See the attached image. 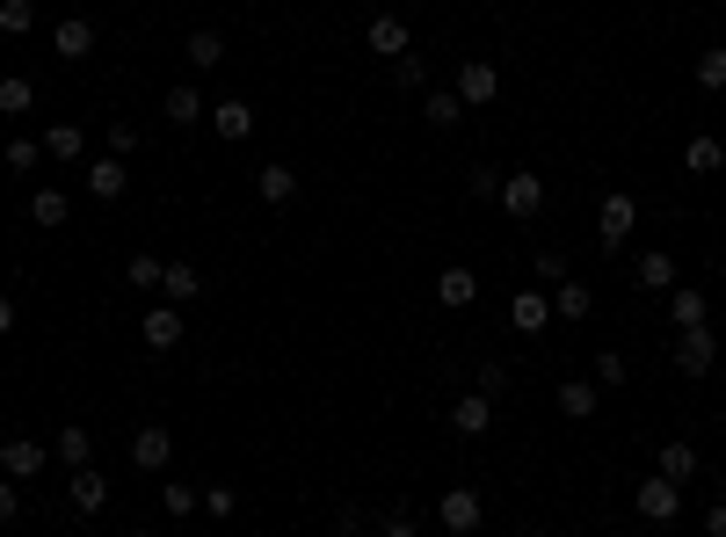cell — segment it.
I'll use <instances>...</instances> for the list:
<instances>
[{
  "mask_svg": "<svg viewBox=\"0 0 726 537\" xmlns=\"http://www.w3.org/2000/svg\"><path fill=\"white\" fill-rule=\"evenodd\" d=\"M712 364H719V334H712V327H683V334H675V370H683V378H712Z\"/></svg>",
  "mask_w": 726,
  "mask_h": 537,
  "instance_id": "obj_1",
  "label": "cell"
},
{
  "mask_svg": "<svg viewBox=\"0 0 726 537\" xmlns=\"http://www.w3.org/2000/svg\"><path fill=\"white\" fill-rule=\"evenodd\" d=\"M632 508H640L647 523H675V516H683V486H675V480H661V472H647V480H640V494H632Z\"/></svg>",
  "mask_w": 726,
  "mask_h": 537,
  "instance_id": "obj_2",
  "label": "cell"
},
{
  "mask_svg": "<svg viewBox=\"0 0 726 537\" xmlns=\"http://www.w3.org/2000/svg\"><path fill=\"white\" fill-rule=\"evenodd\" d=\"M632 218H640V204H632V190H610L604 204H596V240H604V247H624V233H632Z\"/></svg>",
  "mask_w": 726,
  "mask_h": 537,
  "instance_id": "obj_3",
  "label": "cell"
},
{
  "mask_svg": "<svg viewBox=\"0 0 726 537\" xmlns=\"http://www.w3.org/2000/svg\"><path fill=\"white\" fill-rule=\"evenodd\" d=\"M494 95H502V73L487 66V58H466V66H458V103H466V109H487Z\"/></svg>",
  "mask_w": 726,
  "mask_h": 537,
  "instance_id": "obj_4",
  "label": "cell"
},
{
  "mask_svg": "<svg viewBox=\"0 0 726 537\" xmlns=\"http://www.w3.org/2000/svg\"><path fill=\"white\" fill-rule=\"evenodd\" d=\"M363 44H371L378 58H399V52H415V30H407L399 15H371L363 22Z\"/></svg>",
  "mask_w": 726,
  "mask_h": 537,
  "instance_id": "obj_5",
  "label": "cell"
},
{
  "mask_svg": "<svg viewBox=\"0 0 726 537\" xmlns=\"http://www.w3.org/2000/svg\"><path fill=\"white\" fill-rule=\"evenodd\" d=\"M44 465H52V443H22V436H15V443H0V472H8L15 486L36 480Z\"/></svg>",
  "mask_w": 726,
  "mask_h": 537,
  "instance_id": "obj_6",
  "label": "cell"
},
{
  "mask_svg": "<svg viewBox=\"0 0 726 537\" xmlns=\"http://www.w3.org/2000/svg\"><path fill=\"white\" fill-rule=\"evenodd\" d=\"M436 516H444L450 537H472L480 530V494H472V486H450L444 502H436Z\"/></svg>",
  "mask_w": 726,
  "mask_h": 537,
  "instance_id": "obj_7",
  "label": "cell"
},
{
  "mask_svg": "<svg viewBox=\"0 0 726 537\" xmlns=\"http://www.w3.org/2000/svg\"><path fill=\"white\" fill-rule=\"evenodd\" d=\"M95 36H103V30H95V22H87V15H66V22H58V30H52V52L66 58V66H81V58L95 52Z\"/></svg>",
  "mask_w": 726,
  "mask_h": 537,
  "instance_id": "obj_8",
  "label": "cell"
},
{
  "mask_svg": "<svg viewBox=\"0 0 726 537\" xmlns=\"http://www.w3.org/2000/svg\"><path fill=\"white\" fill-rule=\"evenodd\" d=\"M545 204V182H537L531 168H516V174H502V211L509 218H531V211Z\"/></svg>",
  "mask_w": 726,
  "mask_h": 537,
  "instance_id": "obj_9",
  "label": "cell"
},
{
  "mask_svg": "<svg viewBox=\"0 0 726 537\" xmlns=\"http://www.w3.org/2000/svg\"><path fill=\"white\" fill-rule=\"evenodd\" d=\"M131 190V160H95V168H87V196H95V204H117V196Z\"/></svg>",
  "mask_w": 726,
  "mask_h": 537,
  "instance_id": "obj_10",
  "label": "cell"
},
{
  "mask_svg": "<svg viewBox=\"0 0 726 537\" xmlns=\"http://www.w3.org/2000/svg\"><path fill=\"white\" fill-rule=\"evenodd\" d=\"M168 458H174V436L160 429V421H146V429L131 436V465H139V472H160Z\"/></svg>",
  "mask_w": 726,
  "mask_h": 537,
  "instance_id": "obj_11",
  "label": "cell"
},
{
  "mask_svg": "<svg viewBox=\"0 0 726 537\" xmlns=\"http://www.w3.org/2000/svg\"><path fill=\"white\" fill-rule=\"evenodd\" d=\"M211 123H218V139H225V146H241L247 131H255V103H247V95H225V103L211 109Z\"/></svg>",
  "mask_w": 726,
  "mask_h": 537,
  "instance_id": "obj_12",
  "label": "cell"
},
{
  "mask_svg": "<svg viewBox=\"0 0 726 537\" xmlns=\"http://www.w3.org/2000/svg\"><path fill=\"white\" fill-rule=\"evenodd\" d=\"M509 320H516V334H545V327H553V298H545V291H516V298H509Z\"/></svg>",
  "mask_w": 726,
  "mask_h": 537,
  "instance_id": "obj_13",
  "label": "cell"
},
{
  "mask_svg": "<svg viewBox=\"0 0 726 537\" xmlns=\"http://www.w3.org/2000/svg\"><path fill=\"white\" fill-rule=\"evenodd\" d=\"M139 334H146V348H174V342H182V305H168V298H160V305L139 320Z\"/></svg>",
  "mask_w": 726,
  "mask_h": 537,
  "instance_id": "obj_14",
  "label": "cell"
},
{
  "mask_svg": "<svg viewBox=\"0 0 726 537\" xmlns=\"http://www.w3.org/2000/svg\"><path fill=\"white\" fill-rule=\"evenodd\" d=\"M103 508H109V480L95 465H81L73 472V516H103Z\"/></svg>",
  "mask_w": 726,
  "mask_h": 537,
  "instance_id": "obj_15",
  "label": "cell"
},
{
  "mask_svg": "<svg viewBox=\"0 0 726 537\" xmlns=\"http://www.w3.org/2000/svg\"><path fill=\"white\" fill-rule=\"evenodd\" d=\"M450 429H458V436H487V429H494V399H487V393H466L458 407H450Z\"/></svg>",
  "mask_w": 726,
  "mask_h": 537,
  "instance_id": "obj_16",
  "label": "cell"
},
{
  "mask_svg": "<svg viewBox=\"0 0 726 537\" xmlns=\"http://www.w3.org/2000/svg\"><path fill=\"white\" fill-rule=\"evenodd\" d=\"M52 458H58V465H73V472H81L87 458H95V436H87L81 421H66V429L52 436Z\"/></svg>",
  "mask_w": 726,
  "mask_h": 537,
  "instance_id": "obj_17",
  "label": "cell"
},
{
  "mask_svg": "<svg viewBox=\"0 0 726 537\" xmlns=\"http://www.w3.org/2000/svg\"><path fill=\"white\" fill-rule=\"evenodd\" d=\"M196 291H204V277H196L190 261H168V269H160V298H168V305H190Z\"/></svg>",
  "mask_w": 726,
  "mask_h": 537,
  "instance_id": "obj_18",
  "label": "cell"
},
{
  "mask_svg": "<svg viewBox=\"0 0 726 537\" xmlns=\"http://www.w3.org/2000/svg\"><path fill=\"white\" fill-rule=\"evenodd\" d=\"M632 277H640V291H654V298H669L675 291V255H640V269H632Z\"/></svg>",
  "mask_w": 726,
  "mask_h": 537,
  "instance_id": "obj_19",
  "label": "cell"
},
{
  "mask_svg": "<svg viewBox=\"0 0 726 537\" xmlns=\"http://www.w3.org/2000/svg\"><path fill=\"white\" fill-rule=\"evenodd\" d=\"M683 168H691V174H719V168H726V139H712V131H697V139L683 146Z\"/></svg>",
  "mask_w": 726,
  "mask_h": 537,
  "instance_id": "obj_20",
  "label": "cell"
},
{
  "mask_svg": "<svg viewBox=\"0 0 726 537\" xmlns=\"http://www.w3.org/2000/svg\"><path fill=\"white\" fill-rule=\"evenodd\" d=\"M596 393H604L596 378H567V385H559V415H567V421H588V415H596Z\"/></svg>",
  "mask_w": 726,
  "mask_h": 537,
  "instance_id": "obj_21",
  "label": "cell"
},
{
  "mask_svg": "<svg viewBox=\"0 0 726 537\" xmlns=\"http://www.w3.org/2000/svg\"><path fill=\"white\" fill-rule=\"evenodd\" d=\"M30 218H36L44 233H58V226L73 218V196H66V190H36V196H30Z\"/></svg>",
  "mask_w": 726,
  "mask_h": 537,
  "instance_id": "obj_22",
  "label": "cell"
},
{
  "mask_svg": "<svg viewBox=\"0 0 726 537\" xmlns=\"http://www.w3.org/2000/svg\"><path fill=\"white\" fill-rule=\"evenodd\" d=\"M588 312H596V298H588V283L559 277V291H553V320H588Z\"/></svg>",
  "mask_w": 726,
  "mask_h": 537,
  "instance_id": "obj_23",
  "label": "cell"
},
{
  "mask_svg": "<svg viewBox=\"0 0 726 537\" xmlns=\"http://www.w3.org/2000/svg\"><path fill=\"white\" fill-rule=\"evenodd\" d=\"M160 117H168V123H196V117H204V95H196L190 80L168 87V95H160Z\"/></svg>",
  "mask_w": 726,
  "mask_h": 537,
  "instance_id": "obj_24",
  "label": "cell"
},
{
  "mask_svg": "<svg viewBox=\"0 0 726 537\" xmlns=\"http://www.w3.org/2000/svg\"><path fill=\"white\" fill-rule=\"evenodd\" d=\"M436 298H444L450 312L472 305V298H480V277H472V269H444V277H436Z\"/></svg>",
  "mask_w": 726,
  "mask_h": 537,
  "instance_id": "obj_25",
  "label": "cell"
},
{
  "mask_svg": "<svg viewBox=\"0 0 726 537\" xmlns=\"http://www.w3.org/2000/svg\"><path fill=\"white\" fill-rule=\"evenodd\" d=\"M654 472H661V480H675V486H683V480L697 472V451H691V443H661V451H654Z\"/></svg>",
  "mask_w": 726,
  "mask_h": 537,
  "instance_id": "obj_26",
  "label": "cell"
},
{
  "mask_svg": "<svg viewBox=\"0 0 726 537\" xmlns=\"http://www.w3.org/2000/svg\"><path fill=\"white\" fill-rule=\"evenodd\" d=\"M669 320H675V327H705V291L675 283V291H669Z\"/></svg>",
  "mask_w": 726,
  "mask_h": 537,
  "instance_id": "obj_27",
  "label": "cell"
},
{
  "mask_svg": "<svg viewBox=\"0 0 726 537\" xmlns=\"http://www.w3.org/2000/svg\"><path fill=\"white\" fill-rule=\"evenodd\" d=\"M44 153H52V160H81L87 131H81V123H52V131H44Z\"/></svg>",
  "mask_w": 726,
  "mask_h": 537,
  "instance_id": "obj_28",
  "label": "cell"
},
{
  "mask_svg": "<svg viewBox=\"0 0 726 537\" xmlns=\"http://www.w3.org/2000/svg\"><path fill=\"white\" fill-rule=\"evenodd\" d=\"M196 508H204V494H190V486H182V480H168V486H160V516H174V523H190V516H196Z\"/></svg>",
  "mask_w": 726,
  "mask_h": 537,
  "instance_id": "obj_29",
  "label": "cell"
},
{
  "mask_svg": "<svg viewBox=\"0 0 726 537\" xmlns=\"http://www.w3.org/2000/svg\"><path fill=\"white\" fill-rule=\"evenodd\" d=\"M36 109V87L22 80V73H8V80H0V117H30Z\"/></svg>",
  "mask_w": 726,
  "mask_h": 537,
  "instance_id": "obj_30",
  "label": "cell"
},
{
  "mask_svg": "<svg viewBox=\"0 0 726 537\" xmlns=\"http://www.w3.org/2000/svg\"><path fill=\"white\" fill-rule=\"evenodd\" d=\"M255 190H261V204H291V196H298V174L291 168H261Z\"/></svg>",
  "mask_w": 726,
  "mask_h": 537,
  "instance_id": "obj_31",
  "label": "cell"
},
{
  "mask_svg": "<svg viewBox=\"0 0 726 537\" xmlns=\"http://www.w3.org/2000/svg\"><path fill=\"white\" fill-rule=\"evenodd\" d=\"M421 117H429L436 131H450V123L466 117V103H458V87H450V95H421Z\"/></svg>",
  "mask_w": 726,
  "mask_h": 537,
  "instance_id": "obj_32",
  "label": "cell"
},
{
  "mask_svg": "<svg viewBox=\"0 0 726 537\" xmlns=\"http://www.w3.org/2000/svg\"><path fill=\"white\" fill-rule=\"evenodd\" d=\"M218 58H225V36H218V30H196V36H190V66H196V73H211Z\"/></svg>",
  "mask_w": 726,
  "mask_h": 537,
  "instance_id": "obj_33",
  "label": "cell"
},
{
  "mask_svg": "<svg viewBox=\"0 0 726 537\" xmlns=\"http://www.w3.org/2000/svg\"><path fill=\"white\" fill-rule=\"evenodd\" d=\"M30 30H36L30 0H0V36H30Z\"/></svg>",
  "mask_w": 726,
  "mask_h": 537,
  "instance_id": "obj_34",
  "label": "cell"
},
{
  "mask_svg": "<svg viewBox=\"0 0 726 537\" xmlns=\"http://www.w3.org/2000/svg\"><path fill=\"white\" fill-rule=\"evenodd\" d=\"M8 174H36V160H44V139H8Z\"/></svg>",
  "mask_w": 726,
  "mask_h": 537,
  "instance_id": "obj_35",
  "label": "cell"
},
{
  "mask_svg": "<svg viewBox=\"0 0 726 537\" xmlns=\"http://www.w3.org/2000/svg\"><path fill=\"white\" fill-rule=\"evenodd\" d=\"M697 87H712V95L726 87V44H712V52H697Z\"/></svg>",
  "mask_w": 726,
  "mask_h": 537,
  "instance_id": "obj_36",
  "label": "cell"
},
{
  "mask_svg": "<svg viewBox=\"0 0 726 537\" xmlns=\"http://www.w3.org/2000/svg\"><path fill=\"white\" fill-rule=\"evenodd\" d=\"M160 269H168V261H153V255H131V291H160Z\"/></svg>",
  "mask_w": 726,
  "mask_h": 537,
  "instance_id": "obj_37",
  "label": "cell"
},
{
  "mask_svg": "<svg viewBox=\"0 0 726 537\" xmlns=\"http://www.w3.org/2000/svg\"><path fill=\"white\" fill-rule=\"evenodd\" d=\"M233 508H241V494H233V486H204V516H233Z\"/></svg>",
  "mask_w": 726,
  "mask_h": 537,
  "instance_id": "obj_38",
  "label": "cell"
},
{
  "mask_svg": "<svg viewBox=\"0 0 726 537\" xmlns=\"http://www.w3.org/2000/svg\"><path fill=\"white\" fill-rule=\"evenodd\" d=\"M393 80H399V87H421V80H429V66H421L415 52H399V58H393Z\"/></svg>",
  "mask_w": 726,
  "mask_h": 537,
  "instance_id": "obj_39",
  "label": "cell"
},
{
  "mask_svg": "<svg viewBox=\"0 0 726 537\" xmlns=\"http://www.w3.org/2000/svg\"><path fill=\"white\" fill-rule=\"evenodd\" d=\"M109 153L131 160V153H139V131H131V123H109Z\"/></svg>",
  "mask_w": 726,
  "mask_h": 537,
  "instance_id": "obj_40",
  "label": "cell"
},
{
  "mask_svg": "<svg viewBox=\"0 0 726 537\" xmlns=\"http://www.w3.org/2000/svg\"><path fill=\"white\" fill-rule=\"evenodd\" d=\"M596 378H604V385H624V356H618V348H604V356H596Z\"/></svg>",
  "mask_w": 726,
  "mask_h": 537,
  "instance_id": "obj_41",
  "label": "cell"
},
{
  "mask_svg": "<svg viewBox=\"0 0 726 537\" xmlns=\"http://www.w3.org/2000/svg\"><path fill=\"white\" fill-rule=\"evenodd\" d=\"M480 393L502 399V393H509V370H502V364H480Z\"/></svg>",
  "mask_w": 726,
  "mask_h": 537,
  "instance_id": "obj_42",
  "label": "cell"
},
{
  "mask_svg": "<svg viewBox=\"0 0 726 537\" xmlns=\"http://www.w3.org/2000/svg\"><path fill=\"white\" fill-rule=\"evenodd\" d=\"M15 508H22V494H15V480L0 472V523H15Z\"/></svg>",
  "mask_w": 726,
  "mask_h": 537,
  "instance_id": "obj_43",
  "label": "cell"
},
{
  "mask_svg": "<svg viewBox=\"0 0 726 537\" xmlns=\"http://www.w3.org/2000/svg\"><path fill=\"white\" fill-rule=\"evenodd\" d=\"M472 196H502V174H494V168H472Z\"/></svg>",
  "mask_w": 726,
  "mask_h": 537,
  "instance_id": "obj_44",
  "label": "cell"
},
{
  "mask_svg": "<svg viewBox=\"0 0 726 537\" xmlns=\"http://www.w3.org/2000/svg\"><path fill=\"white\" fill-rule=\"evenodd\" d=\"M705 537H726V502H712V508H705Z\"/></svg>",
  "mask_w": 726,
  "mask_h": 537,
  "instance_id": "obj_45",
  "label": "cell"
},
{
  "mask_svg": "<svg viewBox=\"0 0 726 537\" xmlns=\"http://www.w3.org/2000/svg\"><path fill=\"white\" fill-rule=\"evenodd\" d=\"M0 334H15V298L0 291Z\"/></svg>",
  "mask_w": 726,
  "mask_h": 537,
  "instance_id": "obj_46",
  "label": "cell"
},
{
  "mask_svg": "<svg viewBox=\"0 0 726 537\" xmlns=\"http://www.w3.org/2000/svg\"><path fill=\"white\" fill-rule=\"evenodd\" d=\"M378 537H421V530H415V523H407V516H393V523H385Z\"/></svg>",
  "mask_w": 726,
  "mask_h": 537,
  "instance_id": "obj_47",
  "label": "cell"
},
{
  "mask_svg": "<svg viewBox=\"0 0 726 537\" xmlns=\"http://www.w3.org/2000/svg\"><path fill=\"white\" fill-rule=\"evenodd\" d=\"M131 537H153V530H131Z\"/></svg>",
  "mask_w": 726,
  "mask_h": 537,
  "instance_id": "obj_48",
  "label": "cell"
}]
</instances>
